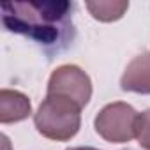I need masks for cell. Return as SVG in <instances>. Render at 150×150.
Here are the masks:
<instances>
[{"instance_id":"6da1fadb","label":"cell","mask_w":150,"mask_h":150,"mask_svg":"<svg viewBox=\"0 0 150 150\" xmlns=\"http://www.w3.org/2000/svg\"><path fill=\"white\" fill-rule=\"evenodd\" d=\"M69 2H6L2 23L9 32L27 35L39 44L53 46L72 32Z\"/></svg>"},{"instance_id":"7a4b0ae2","label":"cell","mask_w":150,"mask_h":150,"mask_svg":"<svg viewBox=\"0 0 150 150\" xmlns=\"http://www.w3.org/2000/svg\"><path fill=\"white\" fill-rule=\"evenodd\" d=\"M81 106L60 96H46L34 113L37 132L51 141H69L81 125Z\"/></svg>"},{"instance_id":"3957f363","label":"cell","mask_w":150,"mask_h":150,"mask_svg":"<svg viewBox=\"0 0 150 150\" xmlns=\"http://www.w3.org/2000/svg\"><path fill=\"white\" fill-rule=\"evenodd\" d=\"M138 111L122 101L106 104L94 118L96 132L108 143H127L136 138Z\"/></svg>"},{"instance_id":"277c9868","label":"cell","mask_w":150,"mask_h":150,"mask_svg":"<svg viewBox=\"0 0 150 150\" xmlns=\"http://www.w3.org/2000/svg\"><path fill=\"white\" fill-rule=\"evenodd\" d=\"M46 96H60L85 108L92 97V80L78 65L65 64L57 67L48 80Z\"/></svg>"},{"instance_id":"5b68a950","label":"cell","mask_w":150,"mask_h":150,"mask_svg":"<svg viewBox=\"0 0 150 150\" xmlns=\"http://www.w3.org/2000/svg\"><path fill=\"white\" fill-rule=\"evenodd\" d=\"M120 87L125 92H134L143 96L150 94V51L134 57L127 64L120 78Z\"/></svg>"},{"instance_id":"8992f818","label":"cell","mask_w":150,"mask_h":150,"mask_svg":"<svg viewBox=\"0 0 150 150\" xmlns=\"http://www.w3.org/2000/svg\"><path fill=\"white\" fill-rule=\"evenodd\" d=\"M32 113L30 99L18 90L2 88L0 90V122L2 124H16Z\"/></svg>"},{"instance_id":"52a82bcc","label":"cell","mask_w":150,"mask_h":150,"mask_svg":"<svg viewBox=\"0 0 150 150\" xmlns=\"http://www.w3.org/2000/svg\"><path fill=\"white\" fill-rule=\"evenodd\" d=\"M85 7L88 9V13L92 14L94 20L97 21H104V23H111L120 20L125 11L129 9V2L125 0H106V2H87Z\"/></svg>"},{"instance_id":"ba28073f","label":"cell","mask_w":150,"mask_h":150,"mask_svg":"<svg viewBox=\"0 0 150 150\" xmlns=\"http://www.w3.org/2000/svg\"><path fill=\"white\" fill-rule=\"evenodd\" d=\"M136 139L141 148L150 150V110H145L138 115L136 122Z\"/></svg>"},{"instance_id":"9c48e42d","label":"cell","mask_w":150,"mask_h":150,"mask_svg":"<svg viewBox=\"0 0 150 150\" xmlns=\"http://www.w3.org/2000/svg\"><path fill=\"white\" fill-rule=\"evenodd\" d=\"M67 150H99V148H94V146H72V148H67Z\"/></svg>"}]
</instances>
